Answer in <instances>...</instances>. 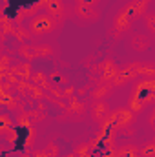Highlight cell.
Instances as JSON below:
<instances>
[{
    "instance_id": "obj_28",
    "label": "cell",
    "mask_w": 155,
    "mask_h": 157,
    "mask_svg": "<svg viewBox=\"0 0 155 157\" xmlns=\"http://www.w3.org/2000/svg\"><path fill=\"white\" fill-rule=\"evenodd\" d=\"M66 157H75V155H73V154H70V155H66Z\"/></svg>"
},
{
    "instance_id": "obj_10",
    "label": "cell",
    "mask_w": 155,
    "mask_h": 157,
    "mask_svg": "<svg viewBox=\"0 0 155 157\" xmlns=\"http://www.w3.org/2000/svg\"><path fill=\"white\" fill-rule=\"evenodd\" d=\"M119 66L115 64V60L113 59H102L97 66H95V73H97V77L99 80H104V82H112L113 78L117 77V73H119Z\"/></svg>"
},
{
    "instance_id": "obj_17",
    "label": "cell",
    "mask_w": 155,
    "mask_h": 157,
    "mask_svg": "<svg viewBox=\"0 0 155 157\" xmlns=\"http://www.w3.org/2000/svg\"><path fill=\"white\" fill-rule=\"evenodd\" d=\"M13 37L18 42V46L20 44H26V42H29V40L33 39L31 33H29V29H28V26H22V24L13 26Z\"/></svg>"
},
{
    "instance_id": "obj_30",
    "label": "cell",
    "mask_w": 155,
    "mask_h": 157,
    "mask_svg": "<svg viewBox=\"0 0 155 157\" xmlns=\"http://www.w3.org/2000/svg\"><path fill=\"white\" fill-rule=\"evenodd\" d=\"M153 110H155V104H153Z\"/></svg>"
},
{
    "instance_id": "obj_11",
    "label": "cell",
    "mask_w": 155,
    "mask_h": 157,
    "mask_svg": "<svg viewBox=\"0 0 155 157\" xmlns=\"http://www.w3.org/2000/svg\"><path fill=\"white\" fill-rule=\"evenodd\" d=\"M44 11L53 15L59 20H64L68 17V7H66L64 0H44Z\"/></svg>"
},
{
    "instance_id": "obj_24",
    "label": "cell",
    "mask_w": 155,
    "mask_h": 157,
    "mask_svg": "<svg viewBox=\"0 0 155 157\" xmlns=\"http://www.w3.org/2000/svg\"><path fill=\"white\" fill-rule=\"evenodd\" d=\"M135 2H137V4H139V6H141L142 9H146V11H148V7H150V4H152L153 0H135Z\"/></svg>"
},
{
    "instance_id": "obj_23",
    "label": "cell",
    "mask_w": 155,
    "mask_h": 157,
    "mask_svg": "<svg viewBox=\"0 0 155 157\" xmlns=\"http://www.w3.org/2000/svg\"><path fill=\"white\" fill-rule=\"evenodd\" d=\"M0 135H2V139H4L6 143H9V144H15V141H17V132H15V126H13V128H9V130H6V132H2Z\"/></svg>"
},
{
    "instance_id": "obj_16",
    "label": "cell",
    "mask_w": 155,
    "mask_h": 157,
    "mask_svg": "<svg viewBox=\"0 0 155 157\" xmlns=\"http://www.w3.org/2000/svg\"><path fill=\"white\" fill-rule=\"evenodd\" d=\"M152 46V37L150 35H144V33H137L131 37V48L135 51H144Z\"/></svg>"
},
{
    "instance_id": "obj_5",
    "label": "cell",
    "mask_w": 155,
    "mask_h": 157,
    "mask_svg": "<svg viewBox=\"0 0 155 157\" xmlns=\"http://www.w3.org/2000/svg\"><path fill=\"white\" fill-rule=\"evenodd\" d=\"M135 124H137V113L131 112L128 106H122L112 112V117L108 121L106 128H110L112 132H119V133H130L133 132Z\"/></svg>"
},
{
    "instance_id": "obj_6",
    "label": "cell",
    "mask_w": 155,
    "mask_h": 157,
    "mask_svg": "<svg viewBox=\"0 0 155 157\" xmlns=\"http://www.w3.org/2000/svg\"><path fill=\"white\" fill-rule=\"evenodd\" d=\"M89 117L91 121L99 126V128H106V124H108V121L112 117V112H113V108L110 106V102L108 101H91V104H89Z\"/></svg>"
},
{
    "instance_id": "obj_12",
    "label": "cell",
    "mask_w": 155,
    "mask_h": 157,
    "mask_svg": "<svg viewBox=\"0 0 155 157\" xmlns=\"http://www.w3.org/2000/svg\"><path fill=\"white\" fill-rule=\"evenodd\" d=\"M113 90H115V86H113L112 82L99 80V84L93 86V90L89 91V99H91V101H108V97L112 95Z\"/></svg>"
},
{
    "instance_id": "obj_4",
    "label": "cell",
    "mask_w": 155,
    "mask_h": 157,
    "mask_svg": "<svg viewBox=\"0 0 155 157\" xmlns=\"http://www.w3.org/2000/svg\"><path fill=\"white\" fill-rule=\"evenodd\" d=\"M55 51L57 49L51 42H31L29 40L17 48V55L28 62H33L37 59H51L55 55Z\"/></svg>"
},
{
    "instance_id": "obj_15",
    "label": "cell",
    "mask_w": 155,
    "mask_h": 157,
    "mask_svg": "<svg viewBox=\"0 0 155 157\" xmlns=\"http://www.w3.org/2000/svg\"><path fill=\"white\" fill-rule=\"evenodd\" d=\"M33 155L35 157H60V148L55 141H49L44 148L40 150H33Z\"/></svg>"
},
{
    "instance_id": "obj_21",
    "label": "cell",
    "mask_w": 155,
    "mask_h": 157,
    "mask_svg": "<svg viewBox=\"0 0 155 157\" xmlns=\"http://www.w3.org/2000/svg\"><path fill=\"white\" fill-rule=\"evenodd\" d=\"M141 148V157H155V143L150 139V141H142L139 144Z\"/></svg>"
},
{
    "instance_id": "obj_14",
    "label": "cell",
    "mask_w": 155,
    "mask_h": 157,
    "mask_svg": "<svg viewBox=\"0 0 155 157\" xmlns=\"http://www.w3.org/2000/svg\"><path fill=\"white\" fill-rule=\"evenodd\" d=\"M18 80H31L33 75H35V71H33V66H31V62H28V60H22V62H17L15 66H13V70H11Z\"/></svg>"
},
{
    "instance_id": "obj_7",
    "label": "cell",
    "mask_w": 155,
    "mask_h": 157,
    "mask_svg": "<svg viewBox=\"0 0 155 157\" xmlns=\"http://www.w3.org/2000/svg\"><path fill=\"white\" fill-rule=\"evenodd\" d=\"M142 71H144V68H142V64H141V62L126 64L124 68H120V70H119V73H117V77L112 80V84H113L115 88H124L126 84H130V82L137 80L139 75H141Z\"/></svg>"
},
{
    "instance_id": "obj_9",
    "label": "cell",
    "mask_w": 155,
    "mask_h": 157,
    "mask_svg": "<svg viewBox=\"0 0 155 157\" xmlns=\"http://www.w3.org/2000/svg\"><path fill=\"white\" fill-rule=\"evenodd\" d=\"M71 13L82 24H93L100 18V11L97 6H88V4H78V2H75Z\"/></svg>"
},
{
    "instance_id": "obj_25",
    "label": "cell",
    "mask_w": 155,
    "mask_h": 157,
    "mask_svg": "<svg viewBox=\"0 0 155 157\" xmlns=\"http://www.w3.org/2000/svg\"><path fill=\"white\" fill-rule=\"evenodd\" d=\"M148 122H150V128L155 132V110L150 112V117H148Z\"/></svg>"
},
{
    "instance_id": "obj_29",
    "label": "cell",
    "mask_w": 155,
    "mask_h": 157,
    "mask_svg": "<svg viewBox=\"0 0 155 157\" xmlns=\"http://www.w3.org/2000/svg\"><path fill=\"white\" fill-rule=\"evenodd\" d=\"M152 141H153V143H155V135H153V137H152Z\"/></svg>"
},
{
    "instance_id": "obj_8",
    "label": "cell",
    "mask_w": 155,
    "mask_h": 157,
    "mask_svg": "<svg viewBox=\"0 0 155 157\" xmlns=\"http://www.w3.org/2000/svg\"><path fill=\"white\" fill-rule=\"evenodd\" d=\"M89 110V106L77 95L70 97L66 102H64V115L62 119H70V121H80V119L86 115V112Z\"/></svg>"
},
{
    "instance_id": "obj_19",
    "label": "cell",
    "mask_w": 155,
    "mask_h": 157,
    "mask_svg": "<svg viewBox=\"0 0 155 157\" xmlns=\"http://www.w3.org/2000/svg\"><path fill=\"white\" fill-rule=\"evenodd\" d=\"M15 122H17V117H13L9 112H2L0 113V133L9 130V128H13Z\"/></svg>"
},
{
    "instance_id": "obj_2",
    "label": "cell",
    "mask_w": 155,
    "mask_h": 157,
    "mask_svg": "<svg viewBox=\"0 0 155 157\" xmlns=\"http://www.w3.org/2000/svg\"><path fill=\"white\" fill-rule=\"evenodd\" d=\"M144 13H146V9H142L135 0H130L128 4H124L120 7V11L113 17V22H112V33H113V37L126 35L131 29L133 22L137 18H142Z\"/></svg>"
},
{
    "instance_id": "obj_18",
    "label": "cell",
    "mask_w": 155,
    "mask_h": 157,
    "mask_svg": "<svg viewBox=\"0 0 155 157\" xmlns=\"http://www.w3.org/2000/svg\"><path fill=\"white\" fill-rule=\"evenodd\" d=\"M142 24H144L146 33L152 39H155V11H146L142 15Z\"/></svg>"
},
{
    "instance_id": "obj_20",
    "label": "cell",
    "mask_w": 155,
    "mask_h": 157,
    "mask_svg": "<svg viewBox=\"0 0 155 157\" xmlns=\"http://www.w3.org/2000/svg\"><path fill=\"white\" fill-rule=\"evenodd\" d=\"M31 82H35L37 86H40L42 90H46V91H49L51 90V84H49V77L46 75V73H42V71H35V75L31 78Z\"/></svg>"
},
{
    "instance_id": "obj_26",
    "label": "cell",
    "mask_w": 155,
    "mask_h": 157,
    "mask_svg": "<svg viewBox=\"0 0 155 157\" xmlns=\"http://www.w3.org/2000/svg\"><path fill=\"white\" fill-rule=\"evenodd\" d=\"M78 4H88V6H99L100 4V0H75Z\"/></svg>"
},
{
    "instance_id": "obj_1",
    "label": "cell",
    "mask_w": 155,
    "mask_h": 157,
    "mask_svg": "<svg viewBox=\"0 0 155 157\" xmlns=\"http://www.w3.org/2000/svg\"><path fill=\"white\" fill-rule=\"evenodd\" d=\"M152 104H155V78H139L133 86L131 95L128 97L126 106L139 115Z\"/></svg>"
},
{
    "instance_id": "obj_13",
    "label": "cell",
    "mask_w": 155,
    "mask_h": 157,
    "mask_svg": "<svg viewBox=\"0 0 155 157\" xmlns=\"http://www.w3.org/2000/svg\"><path fill=\"white\" fill-rule=\"evenodd\" d=\"M113 157H141V148L133 141H126L115 146Z\"/></svg>"
},
{
    "instance_id": "obj_3",
    "label": "cell",
    "mask_w": 155,
    "mask_h": 157,
    "mask_svg": "<svg viewBox=\"0 0 155 157\" xmlns=\"http://www.w3.org/2000/svg\"><path fill=\"white\" fill-rule=\"evenodd\" d=\"M60 24H62V20L55 18L53 15H49L46 11H39L37 15L28 18V29L33 39H42V37L57 33L60 29Z\"/></svg>"
},
{
    "instance_id": "obj_22",
    "label": "cell",
    "mask_w": 155,
    "mask_h": 157,
    "mask_svg": "<svg viewBox=\"0 0 155 157\" xmlns=\"http://www.w3.org/2000/svg\"><path fill=\"white\" fill-rule=\"evenodd\" d=\"M15 64H17V62H15L13 57H9L7 53H2V57H0V70H2V71H11Z\"/></svg>"
},
{
    "instance_id": "obj_27",
    "label": "cell",
    "mask_w": 155,
    "mask_h": 157,
    "mask_svg": "<svg viewBox=\"0 0 155 157\" xmlns=\"http://www.w3.org/2000/svg\"><path fill=\"white\" fill-rule=\"evenodd\" d=\"M20 157H35V155H33V152H24Z\"/></svg>"
}]
</instances>
